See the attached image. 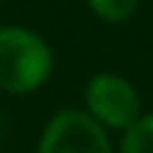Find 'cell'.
Listing matches in <instances>:
<instances>
[{
	"instance_id": "1",
	"label": "cell",
	"mask_w": 153,
	"mask_h": 153,
	"mask_svg": "<svg viewBox=\"0 0 153 153\" xmlns=\"http://www.w3.org/2000/svg\"><path fill=\"white\" fill-rule=\"evenodd\" d=\"M56 67L51 43L32 27L0 24V91L30 97L40 91Z\"/></svg>"
},
{
	"instance_id": "2",
	"label": "cell",
	"mask_w": 153,
	"mask_h": 153,
	"mask_svg": "<svg viewBox=\"0 0 153 153\" xmlns=\"http://www.w3.org/2000/svg\"><path fill=\"white\" fill-rule=\"evenodd\" d=\"M81 108L110 134L126 132L145 113L143 97H140V89L134 86V81L121 73H113V70L94 73L86 81Z\"/></svg>"
},
{
	"instance_id": "3",
	"label": "cell",
	"mask_w": 153,
	"mask_h": 153,
	"mask_svg": "<svg viewBox=\"0 0 153 153\" xmlns=\"http://www.w3.org/2000/svg\"><path fill=\"white\" fill-rule=\"evenodd\" d=\"M32 153H116V145L83 108H59L43 124Z\"/></svg>"
},
{
	"instance_id": "4",
	"label": "cell",
	"mask_w": 153,
	"mask_h": 153,
	"mask_svg": "<svg viewBox=\"0 0 153 153\" xmlns=\"http://www.w3.org/2000/svg\"><path fill=\"white\" fill-rule=\"evenodd\" d=\"M116 153H153V110H145L126 132L118 134Z\"/></svg>"
},
{
	"instance_id": "5",
	"label": "cell",
	"mask_w": 153,
	"mask_h": 153,
	"mask_svg": "<svg viewBox=\"0 0 153 153\" xmlns=\"http://www.w3.org/2000/svg\"><path fill=\"white\" fill-rule=\"evenodd\" d=\"M140 3L143 0H83V5L91 11V16H97L100 22H105L110 27L126 24L137 13Z\"/></svg>"
},
{
	"instance_id": "6",
	"label": "cell",
	"mask_w": 153,
	"mask_h": 153,
	"mask_svg": "<svg viewBox=\"0 0 153 153\" xmlns=\"http://www.w3.org/2000/svg\"><path fill=\"white\" fill-rule=\"evenodd\" d=\"M3 137H5V126H3V121H0V148H3Z\"/></svg>"
},
{
	"instance_id": "7",
	"label": "cell",
	"mask_w": 153,
	"mask_h": 153,
	"mask_svg": "<svg viewBox=\"0 0 153 153\" xmlns=\"http://www.w3.org/2000/svg\"><path fill=\"white\" fill-rule=\"evenodd\" d=\"M0 3H8V0H0Z\"/></svg>"
}]
</instances>
